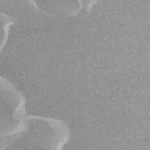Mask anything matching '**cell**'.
Segmentation results:
<instances>
[{"instance_id": "6da1fadb", "label": "cell", "mask_w": 150, "mask_h": 150, "mask_svg": "<svg viewBox=\"0 0 150 150\" xmlns=\"http://www.w3.org/2000/svg\"><path fill=\"white\" fill-rule=\"evenodd\" d=\"M12 145L22 148L60 149L69 139V132L66 125L60 121L29 117L23 119L19 129L9 136Z\"/></svg>"}]
</instances>
